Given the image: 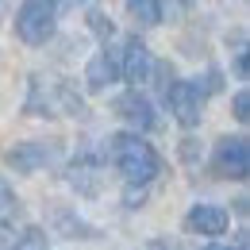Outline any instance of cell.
Segmentation results:
<instances>
[{
  "instance_id": "9a60e30c",
  "label": "cell",
  "mask_w": 250,
  "mask_h": 250,
  "mask_svg": "<svg viewBox=\"0 0 250 250\" xmlns=\"http://www.w3.org/2000/svg\"><path fill=\"white\" fill-rule=\"evenodd\" d=\"M143 200H146V188L143 185H127L124 188V204L127 208H143Z\"/></svg>"
},
{
  "instance_id": "7c38bea8",
  "label": "cell",
  "mask_w": 250,
  "mask_h": 250,
  "mask_svg": "<svg viewBox=\"0 0 250 250\" xmlns=\"http://www.w3.org/2000/svg\"><path fill=\"white\" fill-rule=\"evenodd\" d=\"M20 212V200L12 196V188L4 185V177H0V231H8L12 227V216Z\"/></svg>"
},
{
  "instance_id": "5b68a950",
  "label": "cell",
  "mask_w": 250,
  "mask_h": 250,
  "mask_svg": "<svg viewBox=\"0 0 250 250\" xmlns=\"http://www.w3.org/2000/svg\"><path fill=\"white\" fill-rule=\"evenodd\" d=\"M212 169H216V177L243 181V177L250 173V146H247V139H219L216 154H212Z\"/></svg>"
},
{
  "instance_id": "e0dca14e",
  "label": "cell",
  "mask_w": 250,
  "mask_h": 250,
  "mask_svg": "<svg viewBox=\"0 0 250 250\" xmlns=\"http://www.w3.org/2000/svg\"><path fill=\"white\" fill-rule=\"evenodd\" d=\"M204 250H243V247H219L216 243V247H204Z\"/></svg>"
},
{
  "instance_id": "9c48e42d",
  "label": "cell",
  "mask_w": 250,
  "mask_h": 250,
  "mask_svg": "<svg viewBox=\"0 0 250 250\" xmlns=\"http://www.w3.org/2000/svg\"><path fill=\"white\" fill-rule=\"evenodd\" d=\"M227 223H231V216H227V208H219V204H196L185 216V227L196 231V235H223Z\"/></svg>"
},
{
  "instance_id": "8fae6325",
  "label": "cell",
  "mask_w": 250,
  "mask_h": 250,
  "mask_svg": "<svg viewBox=\"0 0 250 250\" xmlns=\"http://www.w3.org/2000/svg\"><path fill=\"white\" fill-rule=\"evenodd\" d=\"M127 8H131V16H139L143 23H162V20H166V4H154V0H131Z\"/></svg>"
},
{
  "instance_id": "6da1fadb",
  "label": "cell",
  "mask_w": 250,
  "mask_h": 250,
  "mask_svg": "<svg viewBox=\"0 0 250 250\" xmlns=\"http://www.w3.org/2000/svg\"><path fill=\"white\" fill-rule=\"evenodd\" d=\"M108 154L116 162V169L127 177V185L146 188L158 173H162V158L154 154V146H150L143 135H131V131L112 135V139H108Z\"/></svg>"
},
{
  "instance_id": "2e32d148",
  "label": "cell",
  "mask_w": 250,
  "mask_h": 250,
  "mask_svg": "<svg viewBox=\"0 0 250 250\" xmlns=\"http://www.w3.org/2000/svg\"><path fill=\"white\" fill-rule=\"evenodd\" d=\"M247 108H250V96L247 93H235V120H239V124H247V120H250Z\"/></svg>"
},
{
  "instance_id": "ba28073f",
  "label": "cell",
  "mask_w": 250,
  "mask_h": 250,
  "mask_svg": "<svg viewBox=\"0 0 250 250\" xmlns=\"http://www.w3.org/2000/svg\"><path fill=\"white\" fill-rule=\"evenodd\" d=\"M116 112H120L127 124L135 127L131 135H139V131H154V127H158L154 104H150L146 96L139 93V89H131V93H124V96H120V100H116Z\"/></svg>"
},
{
  "instance_id": "277c9868",
  "label": "cell",
  "mask_w": 250,
  "mask_h": 250,
  "mask_svg": "<svg viewBox=\"0 0 250 250\" xmlns=\"http://www.w3.org/2000/svg\"><path fill=\"white\" fill-rule=\"evenodd\" d=\"M166 104H169L173 120L181 127H196L200 116H204V96L196 89V81H173V85L166 89Z\"/></svg>"
},
{
  "instance_id": "30bf717a",
  "label": "cell",
  "mask_w": 250,
  "mask_h": 250,
  "mask_svg": "<svg viewBox=\"0 0 250 250\" xmlns=\"http://www.w3.org/2000/svg\"><path fill=\"white\" fill-rule=\"evenodd\" d=\"M116 81V58L108 54V50H96L89 65H85V85H89V93H104L108 85Z\"/></svg>"
},
{
  "instance_id": "4fadbf2b",
  "label": "cell",
  "mask_w": 250,
  "mask_h": 250,
  "mask_svg": "<svg viewBox=\"0 0 250 250\" xmlns=\"http://www.w3.org/2000/svg\"><path fill=\"white\" fill-rule=\"evenodd\" d=\"M12 250H50L46 231H42V227H27V231L16 239V247H12Z\"/></svg>"
},
{
  "instance_id": "5bb4252c",
  "label": "cell",
  "mask_w": 250,
  "mask_h": 250,
  "mask_svg": "<svg viewBox=\"0 0 250 250\" xmlns=\"http://www.w3.org/2000/svg\"><path fill=\"white\" fill-rule=\"evenodd\" d=\"M89 27H93L100 39H108V35H112V20H108L100 8H89Z\"/></svg>"
},
{
  "instance_id": "52a82bcc",
  "label": "cell",
  "mask_w": 250,
  "mask_h": 250,
  "mask_svg": "<svg viewBox=\"0 0 250 250\" xmlns=\"http://www.w3.org/2000/svg\"><path fill=\"white\" fill-rule=\"evenodd\" d=\"M120 77H124L127 85H143L146 77H150V69H154V58H150V50H146V42L139 39V35H131L124 42V50H120Z\"/></svg>"
},
{
  "instance_id": "8992f818",
  "label": "cell",
  "mask_w": 250,
  "mask_h": 250,
  "mask_svg": "<svg viewBox=\"0 0 250 250\" xmlns=\"http://www.w3.org/2000/svg\"><path fill=\"white\" fill-rule=\"evenodd\" d=\"M58 154H62L58 139H31V143H20L16 150H8L4 162H8L12 169H20V173H35V169L50 166Z\"/></svg>"
},
{
  "instance_id": "3957f363",
  "label": "cell",
  "mask_w": 250,
  "mask_h": 250,
  "mask_svg": "<svg viewBox=\"0 0 250 250\" xmlns=\"http://www.w3.org/2000/svg\"><path fill=\"white\" fill-rule=\"evenodd\" d=\"M58 27V8L46 4V0H27L20 4L16 12V35L27 42V46H42Z\"/></svg>"
},
{
  "instance_id": "7a4b0ae2",
  "label": "cell",
  "mask_w": 250,
  "mask_h": 250,
  "mask_svg": "<svg viewBox=\"0 0 250 250\" xmlns=\"http://www.w3.org/2000/svg\"><path fill=\"white\" fill-rule=\"evenodd\" d=\"M27 112H31V116H85V100L73 93L69 81H58V77H31Z\"/></svg>"
}]
</instances>
